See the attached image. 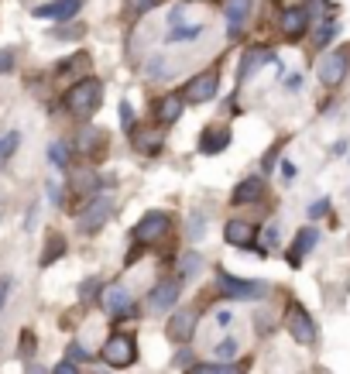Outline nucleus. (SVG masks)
I'll list each match as a JSON object with an SVG mask.
<instances>
[{"label": "nucleus", "instance_id": "c9c22d12", "mask_svg": "<svg viewBox=\"0 0 350 374\" xmlns=\"http://www.w3.org/2000/svg\"><path fill=\"white\" fill-rule=\"evenodd\" d=\"M333 35H336V25H323V28L316 32V45H326V42H333Z\"/></svg>", "mask_w": 350, "mask_h": 374}, {"label": "nucleus", "instance_id": "9b49d317", "mask_svg": "<svg viewBox=\"0 0 350 374\" xmlns=\"http://www.w3.org/2000/svg\"><path fill=\"white\" fill-rule=\"evenodd\" d=\"M268 62H275V52L271 49H264V45H254V49H244V55H240V66H237V83L244 86L251 76H258Z\"/></svg>", "mask_w": 350, "mask_h": 374}, {"label": "nucleus", "instance_id": "aec40b11", "mask_svg": "<svg viewBox=\"0 0 350 374\" xmlns=\"http://www.w3.org/2000/svg\"><path fill=\"white\" fill-rule=\"evenodd\" d=\"M258 199H264V179H261V175H247L244 182H237V189H234V196H230L234 206L258 203Z\"/></svg>", "mask_w": 350, "mask_h": 374}, {"label": "nucleus", "instance_id": "f704fd0d", "mask_svg": "<svg viewBox=\"0 0 350 374\" xmlns=\"http://www.w3.org/2000/svg\"><path fill=\"white\" fill-rule=\"evenodd\" d=\"M14 69V52L11 49H0V76Z\"/></svg>", "mask_w": 350, "mask_h": 374}, {"label": "nucleus", "instance_id": "09e8293b", "mask_svg": "<svg viewBox=\"0 0 350 374\" xmlns=\"http://www.w3.org/2000/svg\"><path fill=\"white\" fill-rule=\"evenodd\" d=\"M28 374H45L42 367H35V364H28Z\"/></svg>", "mask_w": 350, "mask_h": 374}, {"label": "nucleus", "instance_id": "a211bd4d", "mask_svg": "<svg viewBox=\"0 0 350 374\" xmlns=\"http://www.w3.org/2000/svg\"><path fill=\"white\" fill-rule=\"evenodd\" d=\"M251 8H254V0H223V18L230 25V38H237V32L251 18Z\"/></svg>", "mask_w": 350, "mask_h": 374}, {"label": "nucleus", "instance_id": "dca6fc26", "mask_svg": "<svg viewBox=\"0 0 350 374\" xmlns=\"http://www.w3.org/2000/svg\"><path fill=\"white\" fill-rule=\"evenodd\" d=\"M316 240H319V230H316V227H299V234H295V240H292V247H288V264L299 268V264L305 261V254L316 247Z\"/></svg>", "mask_w": 350, "mask_h": 374}, {"label": "nucleus", "instance_id": "4c0bfd02", "mask_svg": "<svg viewBox=\"0 0 350 374\" xmlns=\"http://www.w3.org/2000/svg\"><path fill=\"white\" fill-rule=\"evenodd\" d=\"M323 213H329V199H316V203L309 206V216H312V220L323 216Z\"/></svg>", "mask_w": 350, "mask_h": 374}, {"label": "nucleus", "instance_id": "bb28decb", "mask_svg": "<svg viewBox=\"0 0 350 374\" xmlns=\"http://www.w3.org/2000/svg\"><path fill=\"white\" fill-rule=\"evenodd\" d=\"M155 8H162V0H127V18H145Z\"/></svg>", "mask_w": 350, "mask_h": 374}, {"label": "nucleus", "instance_id": "412c9836", "mask_svg": "<svg viewBox=\"0 0 350 374\" xmlns=\"http://www.w3.org/2000/svg\"><path fill=\"white\" fill-rule=\"evenodd\" d=\"M223 237H227V244H234V247H254V223H247V220H230V223L223 227Z\"/></svg>", "mask_w": 350, "mask_h": 374}, {"label": "nucleus", "instance_id": "423d86ee", "mask_svg": "<svg viewBox=\"0 0 350 374\" xmlns=\"http://www.w3.org/2000/svg\"><path fill=\"white\" fill-rule=\"evenodd\" d=\"M216 93H220V69H206V73L192 76V79L182 86V97H186L189 107L210 103V100H216Z\"/></svg>", "mask_w": 350, "mask_h": 374}, {"label": "nucleus", "instance_id": "c03bdc74", "mask_svg": "<svg viewBox=\"0 0 350 374\" xmlns=\"http://www.w3.org/2000/svg\"><path fill=\"white\" fill-rule=\"evenodd\" d=\"M278 151H282V145H275V148L264 155V172H271V169H275V158H278Z\"/></svg>", "mask_w": 350, "mask_h": 374}, {"label": "nucleus", "instance_id": "37998d69", "mask_svg": "<svg viewBox=\"0 0 350 374\" xmlns=\"http://www.w3.org/2000/svg\"><path fill=\"white\" fill-rule=\"evenodd\" d=\"M285 90H288V93H299V90H302V76H299V73L288 76V79H285Z\"/></svg>", "mask_w": 350, "mask_h": 374}, {"label": "nucleus", "instance_id": "473e14b6", "mask_svg": "<svg viewBox=\"0 0 350 374\" xmlns=\"http://www.w3.org/2000/svg\"><path fill=\"white\" fill-rule=\"evenodd\" d=\"M18 141H21V134H18V131H11L8 138H0V158H4V155H11V151L18 148Z\"/></svg>", "mask_w": 350, "mask_h": 374}, {"label": "nucleus", "instance_id": "39448f33", "mask_svg": "<svg viewBox=\"0 0 350 374\" xmlns=\"http://www.w3.org/2000/svg\"><path fill=\"white\" fill-rule=\"evenodd\" d=\"M347 73H350V45H340V49H333L319 59V83L326 90L340 86L347 79Z\"/></svg>", "mask_w": 350, "mask_h": 374}, {"label": "nucleus", "instance_id": "4468645a", "mask_svg": "<svg viewBox=\"0 0 350 374\" xmlns=\"http://www.w3.org/2000/svg\"><path fill=\"white\" fill-rule=\"evenodd\" d=\"M127 138H131V145H134L141 155H158V151H162V145H165L162 124H151V127H141V124H138Z\"/></svg>", "mask_w": 350, "mask_h": 374}, {"label": "nucleus", "instance_id": "b1692460", "mask_svg": "<svg viewBox=\"0 0 350 374\" xmlns=\"http://www.w3.org/2000/svg\"><path fill=\"white\" fill-rule=\"evenodd\" d=\"M73 192L93 199V196L100 192V175H97V172H76V175H73Z\"/></svg>", "mask_w": 350, "mask_h": 374}, {"label": "nucleus", "instance_id": "1a4fd4ad", "mask_svg": "<svg viewBox=\"0 0 350 374\" xmlns=\"http://www.w3.org/2000/svg\"><path fill=\"white\" fill-rule=\"evenodd\" d=\"M285 326H288V336H292L295 343H302V347H309V343L316 340V323H312V316H309L299 302H292V306H288Z\"/></svg>", "mask_w": 350, "mask_h": 374}, {"label": "nucleus", "instance_id": "79ce46f5", "mask_svg": "<svg viewBox=\"0 0 350 374\" xmlns=\"http://www.w3.org/2000/svg\"><path fill=\"white\" fill-rule=\"evenodd\" d=\"M326 8H333L329 0H305V11L312 14V11H326Z\"/></svg>", "mask_w": 350, "mask_h": 374}, {"label": "nucleus", "instance_id": "4be33fe9", "mask_svg": "<svg viewBox=\"0 0 350 374\" xmlns=\"http://www.w3.org/2000/svg\"><path fill=\"white\" fill-rule=\"evenodd\" d=\"M186 374H247V364H237V360H213V364H192Z\"/></svg>", "mask_w": 350, "mask_h": 374}, {"label": "nucleus", "instance_id": "6ab92c4d", "mask_svg": "<svg viewBox=\"0 0 350 374\" xmlns=\"http://www.w3.org/2000/svg\"><path fill=\"white\" fill-rule=\"evenodd\" d=\"M227 145H230V127L210 124L199 138V155H220V151H227Z\"/></svg>", "mask_w": 350, "mask_h": 374}, {"label": "nucleus", "instance_id": "9d476101", "mask_svg": "<svg viewBox=\"0 0 350 374\" xmlns=\"http://www.w3.org/2000/svg\"><path fill=\"white\" fill-rule=\"evenodd\" d=\"M196 323H199V312L196 309H175L168 316V326H165V336L172 343H189L192 333H196Z\"/></svg>", "mask_w": 350, "mask_h": 374}, {"label": "nucleus", "instance_id": "e433bc0d", "mask_svg": "<svg viewBox=\"0 0 350 374\" xmlns=\"http://www.w3.org/2000/svg\"><path fill=\"white\" fill-rule=\"evenodd\" d=\"M203 268V261H199V254H189V258H182V271L186 275H196Z\"/></svg>", "mask_w": 350, "mask_h": 374}, {"label": "nucleus", "instance_id": "58836bf2", "mask_svg": "<svg viewBox=\"0 0 350 374\" xmlns=\"http://www.w3.org/2000/svg\"><path fill=\"white\" fill-rule=\"evenodd\" d=\"M52 374H79V367H76V364L66 357L62 364H55V371H52Z\"/></svg>", "mask_w": 350, "mask_h": 374}, {"label": "nucleus", "instance_id": "0eeeda50", "mask_svg": "<svg viewBox=\"0 0 350 374\" xmlns=\"http://www.w3.org/2000/svg\"><path fill=\"white\" fill-rule=\"evenodd\" d=\"M168 234V213H162V210H148L138 223H134V244H141V247H151V244H158L162 237Z\"/></svg>", "mask_w": 350, "mask_h": 374}, {"label": "nucleus", "instance_id": "20e7f679", "mask_svg": "<svg viewBox=\"0 0 350 374\" xmlns=\"http://www.w3.org/2000/svg\"><path fill=\"white\" fill-rule=\"evenodd\" d=\"M110 213H114V199L97 192V196L86 199V206L76 213V227H79V234H97L100 227H107Z\"/></svg>", "mask_w": 350, "mask_h": 374}, {"label": "nucleus", "instance_id": "f257e3e1", "mask_svg": "<svg viewBox=\"0 0 350 374\" xmlns=\"http://www.w3.org/2000/svg\"><path fill=\"white\" fill-rule=\"evenodd\" d=\"M100 103H103V83L93 79V76L73 83L69 93H66V110H69L73 117H83V121L93 117V114L100 110Z\"/></svg>", "mask_w": 350, "mask_h": 374}, {"label": "nucleus", "instance_id": "2f4dec72", "mask_svg": "<svg viewBox=\"0 0 350 374\" xmlns=\"http://www.w3.org/2000/svg\"><path fill=\"white\" fill-rule=\"evenodd\" d=\"M172 364H175V367H186V371H189V367L196 364V357H192V350L179 347V350H175V357H172Z\"/></svg>", "mask_w": 350, "mask_h": 374}, {"label": "nucleus", "instance_id": "6e6552de", "mask_svg": "<svg viewBox=\"0 0 350 374\" xmlns=\"http://www.w3.org/2000/svg\"><path fill=\"white\" fill-rule=\"evenodd\" d=\"M100 306H103V312L110 316V319H127V316H134V295L124 288V285H107L103 288V295H100Z\"/></svg>", "mask_w": 350, "mask_h": 374}, {"label": "nucleus", "instance_id": "393cba45", "mask_svg": "<svg viewBox=\"0 0 350 374\" xmlns=\"http://www.w3.org/2000/svg\"><path fill=\"white\" fill-rule=\"evenodd\" d=\"M62 254H66V237H62V234H49V240H45V254H42V264L49 268V264H55Z\"/></svg>", "mask_w": 350, "mask_h": 374}, {"label": "nucleus", "instance_id": "c85d7f7f", "mask_svg": "<svg viewBox=\"0 0 350 374\" xmlns=\"http://www.w3.org/2000/svg\"><path fill=\"white\" fill-rule=\"evenodd\" d=\"M278 240H282L278 227H275V223H271V227H264V237H261V244H258V254H268L271 247H278Z\"/></svg>", "mask_w": 350, "mask_h": 374}, {"label": "nucleus", "instance_id": "72a5a7b5", "mask_svg": "<svg viewBox=\"0 0 350 374\" xmlns=\"http://www.w3.org/2000/svg\"><path fill=\"white\" fill-rule=\"evenodd\" d=\"M237 347H240L237 340H223V343L213 347V353H216V357H230V353H237Z\"/></svg>", "mask_w": 350, "mask_h": 374}, {"label": "nucleus", "instance_id": "49530a36", "mask_svg": "<svg viewBox=\"0 0 350 374\" xmlns=\"http://www.w3.org/2000/svg\"><path fill=\"white\" fill-rule=\"evenodd\" d=\"M199 237H203V216L192 213V240H199Z\"/></svg>", "mask_w": 350, "mask_h": 374}, {"label": "nucleus", "instance_id": "2eb2a0df", "mask_svg": "<svg viewBox=\"0 0 350 374\" xmlns=\"http://www.w3.org/2000/svg\"><path fill=\"white\" fill-rule=\"evenodd\" d=\"M83 8V0H52V4H42L35 8V18L42 21H73Z\"/></svg>", "mask_w": 350, "mask_h": 374}, {"label": "nucleus", "instance_id": "5701e85b", "mask_svg": "<svg viewBox=\"0 0 350 374\" xmlns=\"http://www.w3.org/2000/svg\"><path fill=\"white\" fill-rule=\"evenodd\" d=\"M103 145H107V134L97 131V127H86V131L79 134V151L90 155V158H100V155H103Z\"/></svg>", "mask_w": 350, "mask_h": 374}, {"label": "nucleus", "instance_id": "c756f323", "mask_svg": "<svg viewBox=\"0 0 350 374\" xmlns=\"http://www.w3.org/2000/svg\"><path fill=\"white\" fill-rule=\"evenodd\" d=\"M18 353H21V360H32V353H35V333H32V329L21 333V347H18Z\"/></svg>", "mask_w": 350, "mask_h": 374}, {"label": "nucleus", "instance_id": "ddd939ff", "mask_svg": "<svg viewBox=\"0 0 350 374\" xmlns=\"http://www.w3.org/2000/svg\"><path fill=\"white\" fill-rule=\"evenodd\" d=\"M305 28H309V11H305V4H292V8L282 11L278 32H282L285 38H302Z\"/></svg>", "mask_w": 350, "mask_h": 374}, {"label": "nucleus", "instance_id": "a878e982", "mask_svg": "<svg viewBox=\"0 0 350 374\" xmlns=\"http://www.w3.org/2000/svg\"><path fill=\"white\" fill-rule=\"evenodd\" d=\"M203 35V25H189V28H175L165 35V45H179V42H196Z\"/></svg>", "mask_w": 350, "mask_h": 374}, {"label": "nucleus", "instance_id": "f8f14e48", "mask_svg": "<svg viewBox=\"0 0 350 374\" xmlns=\"http://www.w3.org/2000/svg\"><path fill=\"white\" fill-rule=\"evenodd\" d=\"M179 295H182V278H162V282L151 288V295H148V309H151V312L172 309V306L179 302Z\"/></svg>", "mask_w": 350, "mask_h": 374}, {"label": "nucleus", "instance_id": "f03ea898", "mask_svg": "<svg viewBox=\"0 0 350 374\" xmlns=\"http://www.w3.org/2000/svg\"><path fill=\"white\" fill-rule=\"evenodd\" d=\"M216 288H220V295L237 299V302H258V299L268 295V282H261V278H237V275H230L223 268L216 271Z\"/></svg>", "mask_w": 350, "mask_h": 374}, {"label": "nucleus", "instance_id": "f3484780", "mask_svg": "<svg viewBox=\"0 0 350 374\" xmlns=\"http://www.w3.org/2000/svg\"><path fill=\"white\" fill-rule=\"evenodd\" d=\"M182 110H186V97H182V90H172V93H165V97L155 103L158 124H175V121L182 117Z\"/></svg>", "mask_w": 350, "mask_h": 374}, {"label": "nucleus", "instance_id": "cd10ccee", "mask_svg": "<svg viewBox=\"0 0 350 374\" xmlns=\"http://www.w3.org/2000/svg\"><path fill=\"white\" fill-rule=\"evenodd\" d=\"M49 158H52L55 169H62V172L69 169V148H66L62 141H52V145H49Z\"/></svg>", "mask_w": 350, "mask_h": 374}, {"label": "nucleus", "instance_id": "7ed1b4c3", "mask_svg": "<svg viewBox=\"0 0 350 374\" xmlns=\"http://www.w3.org/2000/svg\"><path fill=\"white\" fill-rule=\"evenodd\" d=\"M100 357H103V364H110L114 371H124V367H131V364L138 360V343H134L131 333H114V336H107Z\"/></svg>", "mask_w": 350, "mask_h": 374}, {"label": "nucleus", "instance_id": "ea45409f", "mask_svg": "<svg viewBox=\"0 0 350 374\" xmlns=\"http://www.w3.org/2000/svg\"><path fill=\"white\" fill-rule=\"evenodd\" d=\"M83 35V28H76V25H69V28H59L55 32V38H79Z\"/></svg>", "mask_w": 350, "mask_h": 374}, {"label": "nucleus", "instance_id": "7c9ffc66", "mask_svg": "<svg viewBox=\"0 0 350 374\" xmlns=\"http://www.w3.org/2000/svg\"><path fill=\"white\" fill-rule=\"evenodd\" d=\"M121 127H124L127 134L138 127V124H134V110H131V103H127V100H121Z\"/></svg>", "mask_w": 350, "mask_h": 374}, {"label": "nucleus", "instance_id": "a18cd8bd", "mask_svg": "<svg viewBox=\"0 0 350 374\" xmlns=\"http://www.w3.org/2000/svg\"><path fill=\"white\" fill-rule=\"evenodd\" d=\"M8 292H11V278H0V312H4V302H8Z\"/></svg>", "mask_w": 350, "mask_h": 374}, {"label": "nucleus", "instance_id": "de8ad7c7", "mask_svg": "<svg viewBox=\"0 0 350 374\" xmlns=\"http://www.w3.org/2000/svg\"><path fill=\"white\" fill-rule=\"evenodd\" d=\"M282 175H285V179H288V182H292V179H295V175H299V169H295V165H292V162H282Z\"/></svg>", "mask_w": 350, "mask_h": 374}, {"label": "nucleus", "instance_id": "a19ab883", "mask_svg": "<svg viewBox=\"0 0 350 374\" xmlns=\"http://www.w3.org/2000/svg\"><path fill=\"white\" fill-rule=\"evenodd\" d=\"M69 360H90V353L79 343H69Z\"/></svg>", "mask_w": 350, "mask_h": 374}]
</instances>
